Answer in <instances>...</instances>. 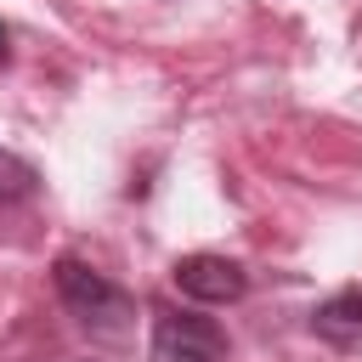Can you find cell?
<instances>
[{"mask_svg":"<svg viewBox=\"0 0 362 362\" xmlns=\"http://www.w3.org/2000/svg\"><path fill=\"white\" fill-rule=\"evenodd\" d=\"M57 294H62V305H68L85 328H119V322L130 317V294H124L119 283H107L96 266L74 260V255L57 260Z\"/></svg>","mask_w":362,"mask_h":362,"instance_id":"cell-1","label":"cell"},{"mask_svg":"<svg viewBox=\"0 0 362 362\" xmlns=\"http://www.w3.org/2000/svg\"><path fill=\"white\" fill-rule=\"evenodd\" d=\"M226 334L209 317L192 311H158L153 317V362H221Z\"/></svg>","mask_w":362,"mask_h":362,"instance_id":"cell-2","label":"cell"},{"mask_svg":"<svg viewBox=\"0 0 362 362\" xmlns=\"http://www.w3.org/2000/svg\"><path fill=\"white\" fill-rule=\"evenodd\" d=\"M170 277L198 305H226V300H243L249 294V272L238 260H226V255H181L170 266Z\"/></svg>","mask_w":362,"mask_h":362,"instance_id":"cell-3","label":"cell"},{"mask_svg":"<svg viewBox=\"0 0 362 362\" xmlns=\"http://www.w3.org/2000/svg\"><path fill=\"white\" fill-rule=\"evenodd\" d=\"M311 334L339 345V351H362V288H339L311 311Z\"/></svg>","mask_w":362,"mask_h":362,"instance_id":"cell-4","label":"cell"},{"mask_svg":"<svg viewBox=\"0 0 362 362\" xmlns=\"http://www.w3.org/2000/svg\"><path fill=\"white\" fill-rule=\"evenodd\" d=\"M34 187H40V175H34V164L0 147V204H17V198H28Z\"/></svg>","mask_w":362,"mask_h":362,"instance_id":"cell-5","label":"cell"},{"mask_svg":"<svg viewBox=\"0 0 362 362\" xmlns=\"http://www.w3.org/2000/svg\"><path fill=\"white\" fill-rule=\"evenodd\" d=\"M6 57H11V34L0 28V62H6Z\"/></svg>","mask_w":362,"mask_h":362,"instance_id":"cell-6","label":"cell"}]
</instances>
